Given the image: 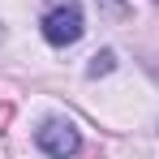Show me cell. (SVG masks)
Returning <instances> with one entry per match:
<instances>
[{
	"mask_svg": "<svg viewBox=\"0 0 159 159\" xmlns=\"http://www.w3.org/2000/svg\"><path fill=\"white\" fill-rule=\"evenodd\" d=\"M82 30H86V13H82L78 0H65V4H56L52 13L43 17V39L52 43V48H69V43H78Z\"/></svg>",
	"mask_w": 159,
	"mask_h": 159,
	"instance_id": "6da1fadb",
	"label": "cell"
},
{
	"mask_svg": "<svg viewBox=\"0 0 159 159\" xmlns=\"http://www.w3.org/2000/svg\"><path fill=\"white\" fill-rule=\"evenodd\" d=\"M34 142H39V151L48 159H73L82 151V138H78V129L69 125V120H43L39 129H34Z\"/></svg>",
	"mask_w": 159,
	"mask_h": 159,
	"instance_id": "7a4b0ae2",
	"label": "cell"
},
{
	"mask_svg": "<svg viewBox=\"0 0 159 159\" xmlns=\"http://www.w3.org/2000/svg\"><path fill=\"white\" fill-rule=\"evenodd\" d=\"M116 69V52H99L90 65H86V78H103V73H112Z\"/></svg>",
	"mask_w": 159,
	"mask_h": 159,
	"instance_id": "3957f363",
	"label": "cell"
}]
</instances>
